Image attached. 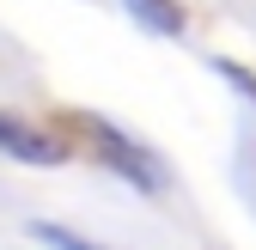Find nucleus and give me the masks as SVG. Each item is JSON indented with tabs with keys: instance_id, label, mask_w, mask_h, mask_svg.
I'll return each mask as SVG.
<instances>
[{
	"instance_id": "1",
	"label": "nucleus",
	"mask_w": 256,
	"mask_h": 250,
	"mask_svg": "<svg viewBox=\"0 0 256 250\" xmlns=\"http://www.w3.org/2000/svg\"><path fill=\"white\" fill-rule=\"evenodd\" d=\"M80 128H86V140H92V146H98V159H104L116 177H128L134 190H146V196H152L158 183H165V171L152 165V152H146V146H134L122 128H110V122H98V116H80Z\"/></svg>"
},
{
	"instance_id": "5",
	"label": "nucleus",
	"mask_w": 256,
	"mask_h": 250,
	"mask_svg": "<svg viewBox=\"0 0 256 250\" xmlns=\"http://www.w3.org/2000/svg\"><path fill=\"white\" fill-rule=\"evenodd\" d=\"M214 74H220V80H226V86L238 92V98H244V104L256 110V80H250V74L238 68V61H214Z\"/></svg>"
},
{
	"instance_id": "3",
	"label": "nucleus",
	"mask_w": 256,
	"mask_h": 250,
	"mask_svg": "<svg viewBox=\"0 0 256 250\" xmlns=\"http://www.w3.org/2000/svg\"><path fill=\"white\" fill-rule=\"evenodd\" d=\"M128 12H134L146 30H158V37H183L189 30V12L177 6V0H128Z\"/></svg>"
},
{
	"instance_id": "2",
	"label": "nucleus",
	"mask_w": 256,
	"mask_h": 250,
	"mask_svg": "<svg viewBox=\"0 0 256 250\" xmlns=\"http://www.w3.org/2000/svg\"><path fill=\"white\" fill-rule=\"evenodd\" d=\"M0 152L18 159V165H61V159H68V146H61L49 128L18 122V116H0Z\"/></svg>"
},
{
	"instance_id": "4",
	"label": "nucleus",
	"mask_w": 256,
	"mask_h": 250,
	"mask_svg": "<svg viewBox=\"0 0 256 250\" xmlns=\"http://www.w3.org/2000/svg\"><path fill=\"white\" fill-rule=\"evenodd\" d=\"M30 232H37L49 250H104V244H92V238H80V232H68V226H55V220H37Z\"/></svg>"
}]
</instances>
